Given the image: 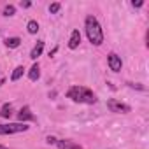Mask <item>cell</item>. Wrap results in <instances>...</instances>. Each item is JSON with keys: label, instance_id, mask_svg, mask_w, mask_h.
Returning <instances> with one entry per match:
<instances>
[{"label": "cell", "instance_id": "19", "mask_svg": "<svg viewBox=\"0 0 149 149\" xmlns=\"http://www.w3.org/2000/svg\"><path fill=\"white\" fill-rule=\"evenodd\" d=\"M30 6H32L30 2H21V7H23V9H26V7H30Z\"/></svg>", "mask_w": 149, "mask_h": 149}, {"label": "cell", "instance_id": "9", "mask_svg": "<svg viewBox=\"0 0 149 149\" xmlns=\"http://www.w3.org/2000/svg\"><path fill=\"white\" fill-rule=\"evenodd\" d=\"M42 51H44V40H39V42L33 46V49H32V53H30V58H32V60H37V58L42 54Z\"/></svg>", "mask_w": 149, "mask_h": 149}, {"label": "cell", "instance_id": "12", "mask_svg": "<svg viewBox=\"0 0 149 149\" xmlns=\"http://www.w3.org/2000/svg\"><path fill=\"white\" fill-rule=\"evenodd\" d=\"M11 114H13V105H11V104H6V105L2 107V111H0V116L6 118V119H9Z\"/></svg>", "mask_w": 149, "mask_h": 149}, {"label": "cell", "instance_id": "17", "mask_svg": "<svg viewBox=\"0 0 149 149\" xmlns=\"http://www.w3.org/2000/svg\"><path fill=\"white\" fill-rule=\"evenodd\" d=\"M46 140H47V144H56V140H58V139H54V137H51V135H49Z\"/></svg>", "mask_w": 149, "mask_h": 149}, {"label": "cell", "instance_id": "7", "mask_svg": "<svg viewBox=\"0 0 149 149\" xmlns=\"http://www.w3.org/2000/svg\"><path fill=\"white\" fill-rule=\"evenodd\" d=\"M18 119H19V123H25V121H33L35 116L32 114V111H30L28 107H23V109L18 112Z\"/></svg>", "mask_w": 149, "mask_h": 149}, {"label": "cell", "instance_id": "5", "mask_svg": "<svg viewBox=\"0 0 149 149\" xmlns=\"http://www.w3.org/2000/svg\"><path fill=\"white\" fill-rule=\"evenodd\" d=\"M107 63H109V68L112 72H119L121 67H123V61H121V56H118L116 53H111L107 56Z\"/></svg>", "mask_w": 149, "mask_h": 149}, {"label": "cell", "instance_id": "3", "mask_svg": "<svg viewBox=\"0 0 149 149\" xmlns=\"http://www.w3.org/2000/svg\"><path fill=\"white\" fill-rule=\"evenodd\" d=\"M28 126L25 123H9V125H0V135H13L19 132H26Z\"/></svg>", "mask_w": 149, "mask_h": 149}, {"label": "cell", "instance_id": "16", "mask_svg": "<svg viewBox=\"0 0 149 149\" xmlns=\"http://www.w3.org/2000/svg\"><path fill=\"white\" fill-rule=\"evenodd\" d=\"M60 7H61V6H60L58 2H54V4H51V6H49V13H51V14H56V13L60 11Z\"/></svg>", "mask_w": 149, "mask_h": 149}, {"label": "cell", "instance_id": "18", "mask_svg": "<svg viewBox=\"0 0 149 149\" xmlns=\"http://www.w3.org/2000/svg\"><path fill=\"white\" fill-rule=\"evenodd\" d=\"M132 6H133V7H142L144 2H142V0H139V2H132Z\"/></svg>", "mask_w": 149, "mask_h": 149}, {"label": "cell", "instance_id": "8", "mask_svg": "<svg viewBox=\"0 0 149 149\" xmlns=\"http://www.w3.org/2000/svg\"><path fill=\"white\" fill-rule=\"evenodd\" d=\"M79 44H81V33H79V30H74L68 39V47L76 49V47H79Z\"/></svg>", "mask_w": 149, "mask_h": 149}, {"label": "cell", "instance_id": "14", "mask_svg": "<svg viewBox=\"0 0 149 149\" xmlns=\"http://www.w3.org/2000/svg\"><path fill=\"white\" fill-rule=\"evenodd\" d=\"M26 30H28V33H37V32H39V23H37L35 19L28 21V25H26Z\"/></svg>", "mask_w": 149, "mask_h": 149}, {"label": "cell", "instance_id": "10", "mask_svg": "<svg viewBox=\"0 0 149 149\" xmlns=\"http://www.w3.org/2000/svg\"><path fill=\"white\" fill-rule=\"evenodd\" d=\"M28 77H30V81H37V79L40 77L39 63H33V65H32V68H30V72H28Z\"/></svg>", "mask_w": 149, "mask_h": 149}, {"label": "cell", "instance_id": "20", "mask_svg": "<svg viewBox=\"0 0 149 149\" xmlns=\"http://www.w3.org/2000/svg\"><path fill=\"white\" fill-rule=\"evenodd\" d=\"M0 149H6V146H2V144H0Z\"/></svg>", "mask_w": 149, "mask_h": 149}, {"label": "cell", "instance_id": "6", "mask_svg": "<svg viewBox=\"0 0 149 149\" xmlns=\"http://www.w3.org/2000/svg\"><path fill=\"white\" fill-rule=\"evenodd\" d=\"M56 146H58V149H83L79 144H76L74 140H65V139L56 140Z\"/></svg>", "mask_w": 149, "mask_h": 149}, {"label": "cell", "instance_id": "13", "mask_svg": "<svg viewBox=\"0 0 149 149\" xmlns=\"http://www.w3.org/2000/svg\"><path fill=\"white\" fill-rule=\"evenodd\" d=\"M23 72H25V68H23L21 65H19V67H16V68H14V72H13V76H11V81H13V83H16V81L23 76Z\"/></svg>", "mask_w": 149, "mask_h": 149}, {"label": "cell", "instance_id": "4", "mask_svg": "<svg viewBox=\"0 0 149 149\" xmlns=\"http://www.w3.org/2000/svg\"><path fill=\"white\" fill-rule=\"evenodd\" d=\"M107 107H109L111 112H119V114L130 112V105H126V104H123V102H119V100H116V98L107 100Z\"/></svg>", "mask_w": 149, "mask_h": 149}, {"label": "cell", "instance_id": "15", "mask_svg": "<svg viewBox=\"0 0 149 149\" xmlns=\"http://www.w3.org/2000/svg\"><path fill=\"white\" fill-rule=\"evenodd\" d=\"M14 13H16V7H14V6H6L4 16H14Z\"/></svg>", "mask_w": 149, "mask_h": 149}, {"label": "cell", "instance_id": "2", "mask_svg": "<svg viewBox=\"0 0 149 149\" xmlns=\"http://www.w3.org/2000/svg\"><path fill=\"white\" fill-rule=\"evenodd\" d=\"M67 97L70 100H74V102H79V104H95L97 102L95 93L86 86H72V88H68Z\"/></svg>", "mask_w": 149, "mask_h": 149}, {"label": "cell", "instance_id": "11", "mask_svg": "<svg viewBox=\"0 0 149 149\" xmlns=\"http://www.w3.org/2000/svg\"><path fill=\"white\" fill-rule=\"evenodd\" d=\"M19 44H21V39H19V37H9V39H6V46L11 47V49L18 47Z\"/></svg>", "mask_w": 149, "mask_h": 149}, {"label": "cell", "instance_id": "1", "mask_svg": "<svg viewBox=\"0 0 149 149\" xmlns=\"http://www.w3.org/2000/svg\"><path fill=\"white\" fill-rule=\"evenodd\" d=\"M84 28H86V35L90 39L91 44L95 46H100L104 42V32H102V26L98 23V19L95 16H86V21H84Z\"/></svg>", "mask_w": 149, "mask_h": 149}]
</instances>
